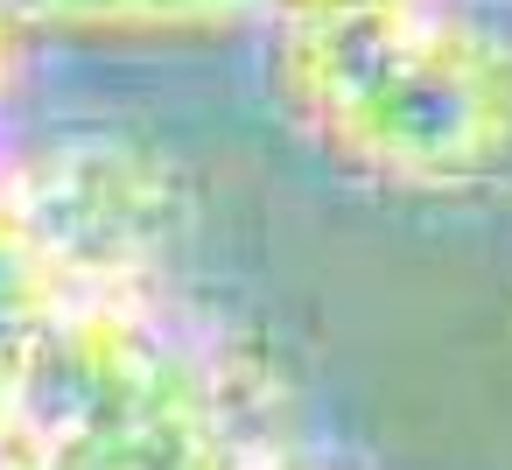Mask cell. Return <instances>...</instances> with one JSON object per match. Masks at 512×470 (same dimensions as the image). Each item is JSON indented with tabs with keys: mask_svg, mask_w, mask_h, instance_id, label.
<instances>
[{
	"mask_svg": "<svg viewBox=\"0 0 512 470\" xmlns=\"http://www.w3.org/2000/svg\"><path fill=\"white\" fill-rule=\"evenodd\" d=\"M274 8H400V0H274Z\"/></svg>",
	"mask_w": 512,
	"mask_h": 470,
	"instance_id": "7",
	"label": "cell"
},
{
	"mask_svg": "<svg viewBox=\"0 0 512 470\" xmlns=\"http://www.w3.org/2000/svg\"><path fill=\"white\" fill-rule=\"evenodd\" d=\"M43 50H211L260 43L274 0H0Z\"/></svg>",
	"mask_w": 512,
	"mask_h": 470,
	"instance_id": "4",
	"label": "cell"
},
{
	"mask_svg": "<svg viewBox=\"0 0 512 470\" xmlns=\"http://www.w3.org/2000/svg\"><path fill=\"white\" fill-rule=\"evenodd\" d=\"M260 64L295 141L400 204H484L512 183V36L477 0L274 8Z\"/></svg>",
	"mask_w": 512,
	"mask_h": 470,
	"instance_id": "2",
	"label": "cell"
},
{
	"mask_svg": "<svg viewBox=\"0 0 512 470\" xmlns=\"http://www.w3.org/2000/svg\"><path fill=\"white\" fill-rule=\"evenodd\" d=\"M29 57H36V43L15 29V15H8V8H0V120H8V106H15V92H22Z\"/></svg>",
	"mask_w": 512,
	"mask_h": 470,
	"instance_id": "5",
	"label": "cell"
},
{
	"mask_svg": "<svg viewBox=\"0 0 512 470\" xmlns=\"http://www.w3.org/2000/svg\"><path fill=\"white\" fill-rule=\"evenodd\" d=\"M288 435L260 358L169 288L64 295L0 358V470H253Z\"/></svg>",
	"mask_w": 512,
	"mask_h": 470,
	"instance_id": "1",
	"label": "cell"
},
{
	"mask_svg": "<svg viewBox=\"0 0 512 470\" xmlns=\"http://www.w3.org/2000/svg\"><path fill=\"white\" fill-rule=\"evenodd\" d=\"M0 190L64 288H169L190 190L155 141L120 127L0 141Z\"/></svg>",
	"mask_w": 512,
	"mask_h": 470,
	"instance_id": "3",
	"label": "cell"
},
{
	"mask_svg": "<svg viewBox=\"0 0 512 470\" xmlns=\"http://www.w3.org/2000/svg\"><path fill=\"white\" fill-rule=\"evenodd\" d=\"M253 470H337V463H330V456H323V449H316V442L295 428V435H288V442H274V449H267Z\"/></svg>",
	"mask_w": 512,
	"mask_h": 470,
	"instance_id": "6",
	"label": "cell"
}]
</instances>
